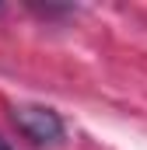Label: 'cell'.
<instances>
[{
  "mask_svg": "<svg viewBox=\"0 0 147 150\" xmlns=\"http://www.w3.org/2000/svg\"><path fill=\"white\" fill-rule=\"evenodd\" d=\"M11 119L32 143H56L63 136V119L49 105H14Z\"/></svg>",
  "mask_w": 147,
  "mask_h": 150,
  "instance_id": "cell-1",
  "label": "cell"
},
{
  "mask_svg": "<svg viewBox=\"0 0 147 150\" xmlns=\"http://www.w3.org/2000/svg\"><path fill=\"white\" fill-rule=\"evenodd\" d=\"M0 150H14V147H11V143H7V140H4V136H0Z\"/></svg>",
  "mask_w": 147,
  "mask_h": 150,
  "instance_id": "cell-2",
  "label": "cell"
}]
</instances>
